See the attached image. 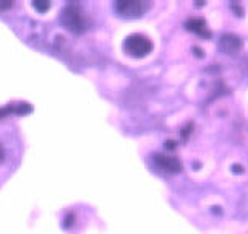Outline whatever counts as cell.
<instances>
[{
    "label": "cell",
    "mask_w": 248,
    "mask_h": 234,
    "mask_svg": "<svg viewBox=\"0 0 248 234\" xmlns=\"http://www.w3.org/2000/svg\"><path fill=\"white\" fill-rule=\"evenodd\" d=\"M186 28H188L190 31L198 33L200 36H206V37L211 36V33L208 31V28H206V21L203 18H191V20L186 21Z\"/></svg>",
    "instance_id": "8992f818"
},
{
    "label": "cell",
    "mask_w": 248,
    "mask_h": 234,
    "mask_svg": "<svg viewBox=\"0 0 248 234\" xmlns=\"http://www.w3.org/2000/svg\"><path fill=\"white\" fill-rule=\"evenodd\" d=\"M154 166L157 169H161L164 172H170V174H175V172L182 171V163L174 156H166V154H154Z\"/></svg>",
    "instance_id": "277c9868"
},
{
    "label": "cell",
    "mask_w": 248,
    "mask_h": 234,
    "mask_svg": "<svg viewBox=\"0 0 248 234\" xmlns=\"http://www.w3.org/2000/svg\"><path fill=\"white\" fill-rule=\"evenodd\" d=\"M5 160V148H3V145L0 143V163Z\"/></svg>",
    "instance_id": "ba28073f"
},
{
    "label": "cell",
    "mask_w": 248,
    "mask_h": 234,
    "mask_svg": "<svg viewBox=\"0 0 248 234\" xmlns=\"http://www.w3.org/2000/svg\"><path fill=\"white\" fill-rule=\"evenodd\" d=\"M193 50H195V54L198 55V57H203V54H201V49L200 48H193Z\"/></svg>",
    "instance_id": "9c48e42d"
},
{
    "label": "cell",
    "mask_w": 248,
    "mask_h": 234,
    "mask_svg": "<svg viewBox=\"0 0 248 234\" xmlns=\"http://www.w3.org/2000/svg\"><path fill=\"white\" fill-rule=\"evenodd\" d=\"M219 46H221V49L224 50L226 54H235L238 49H240V39H238V36L235 34H224L221 37V43H219Z\"/></svg>",
    "instance_id": "5b68a950"
},
{
    "label": "cell",
    "mask_w": 248,
    "mask_h": 234,
    "mask_svg": "<svg viewBox=\"0 0 248 234\" xmlns=\"http://www.w3.org/2000/svg\"><path fill=\"white\" fill-rule=\"evenodd\" d=\"M124 49L132 57H146L149 52H153V41L148 36L135 33V34L127 36Z\"/></svg>",
    "instance_id": "7a4b0ae2"
},
{
    "label": "cell",
    "mask_w": 248,
    "mask_h": 234,
    "mask_svg": "<svg viewBox=\"0 0 248 234\" xmlns=\"http://www.w3.org/2000/svg\"><path fill=\"white\" fill-rule=\"evenodd\" d=\"M60 21L65 26V30L72 33H85L88 30V17L78 3H68L60 13Z\"/></svg>",
    "instance_id": "6da1fadb"
},
{
    "label": "cell",
    "mask_w": 248,
    "mask_h": 234,
    "mask_svg": "<svg viewBox=\"0 0 248 234\" xmlns=\"http://www.w3.org/2000/svg\"><path fill=\"white\" fill-rule=\"evenodd\" d=\"M167 148H175V142H172V140H169V142H167Z\"/></svg>",
    "instance_id": "30bf717a"
},
{
    "label": "cell",
    "mask_w": 248,
    "mask_h": 234,
    "mask_svg": "<svg viewBox=\"0 0 248 234\" xmlns=\"http://www.w3.org/2000/svg\"><path fill=\"white\" fill-rule=\"evenodd\" d=\"M32 7L37 8L41 13H44L47 8H50V3L49 2H34V3H32Z\"/></svg>",
    "instance_id": "52a82bcc"
},
{
    "label": "cell",
    "mask_w": 248,
    "mask_h": 234,
    "mask_svg": "<svg viewBox=\"0 0 248 234\" xmlns=\"http://www.w3.org/2000/svg\"><path fill=\"white\" fill-rule=\"evenodd\" d=\"M233 171H235V172H242V167L238 166V165H233Z\"/></svg>",
    "instance_id": "8fae6325"
},
{
    "label": "cell",
    "mask_w": 248,
    "mask_h": 234,
    "mask_svg": "<svg viewBox=\"0 0 248 234\" xmlns=\"http://www.w3.org/2000/svg\"><path fill=\"white\" fill-rule=\"evenodd\" d=\"M114 8L122 17L135 18V17L143 15L144 10L148 8V3L140 2V0H117Z\"/></svg>",
    "instance_id": "3957f363"
}]
</instances>
